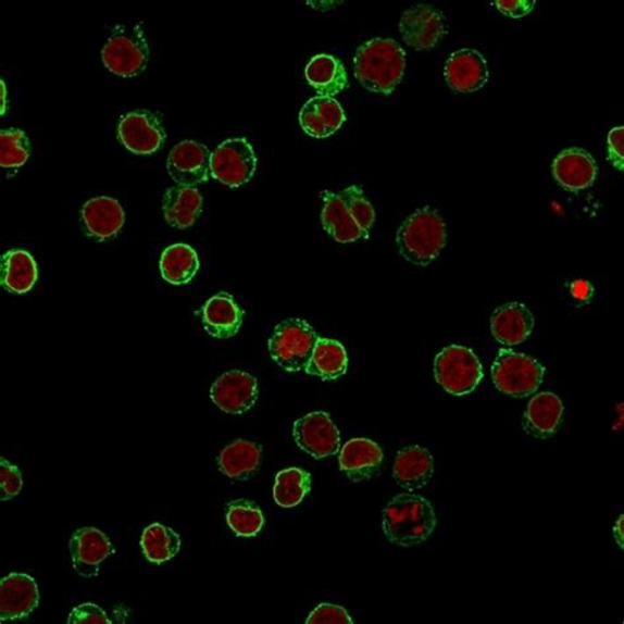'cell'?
I'll return each mask as SVG.
<instances>
[{
  "label": "cell",
  "instance_id": "cell-28",
  "mask_svg": "<svg viewBox=\"0 0 624 624\" xmlns=\"http://www.w3.org/2000/svg\"><path fill=\"white\" fill-rule=\"evenodd\" d=\"M305 79L321 97L334 98L348 87V74L334 55L317 54L305 66Z\"/></svg>",
  "mask_w": 624,
  "mask_h": 624
},
{
  "label": "cell",
  "instance_id": "cell-20",
  "mask_svg": "<svg viewBox=\"0 0 624 624\" xmlns=\"http://www.w3.org/2000/svg\"><path fill=\"white\" fill-rule=\"evenodd\" d=\"M80 216H83L86 235L98 241L116 236L126 222L122 204L110 197L90 199L85 203Z\"/></svg>",
  "mask_w": 624,
  "mask_h": 624
},
{
  "label": "cell",
  "instance_id": "cell-34",
  "mask_svg": "<svg viewBox=\"0 0 624 624\" xmlns=\"http://www.w3.org/2000/svg\"><path fill=\"white\" fill-rule=\"evenodd\" d=\"M226 520L228 527L242 538H253L259 535L265 523L261 509L248 499H237L230 502Z\"/></svg>",
  "mask_w": 624,
  "mask_h": 624
},
{
  "label": "cell",
  "instance_id": "cell-11",
  "mask_svg": "<svg viewBox=\"0 0 624 624\" xmlns=\"http://www.w3.org/2000/svg\"><path fill=\"white\" fill-rule=\"evenodd\" d=\"M292 435L298 447L316 460L329 458L340 451L339 429L323 411H316L298 420Z\"/></svg>",
  "mask_w": 624,
  "mask_h": 624
},
{
  "label": "cell",
  "instance_id": "cell-27",
  "mask_svg": "<svg viewBox=\"0 0 624 624\" xmlns=\"http://www.w3.org/2000/svg\"><path fill=\"white\" fill-rule=\"evenodd\" d=\"M39 277L36 261L33 254L23 249H11L0 260V284L3 289L26 295L36 284Z\"/></svg>",
  "mask_w": 624,
  "mask_h": 624
},
{
  "label": "cell",
  "instance_id": "cell-7",
  "mask_svg": "<svg viewBox=\"0 0 624 624\" xmlns=\"http://www.w3.org/2000/svg\"><path fill=\"white\" fill-rule=\"evenodd\" d=\"M320 336L302 320L279 323L270 339L274 363L286 372H301L308 367Z\"/></svg>",
  "mask_w": 624,
  "mask_h": 624
},
{
  "label": "cell",
  "instance_id": "cell-44",
  "mask_svg": "<svg viewBox=\"0 0 624 624\" xmlns=\"http://www.w3.org/2000/svg\"><path fill=\"white\" fill-rule=\"evenodd\" d=\"M2 96H3V108H2V114H4L5 111V85L2 80Z\"/></svg>",
  "mask_w": 624,
  "mask_h": 624
},
{
  "label": "cell",
  "instance_id": "cell-22",
  "mask_svg": "<svg viewBox=\"0 0 624 624\" xmlns=\"http://www.w3.org/2000/svg\"><path fill=\"white\" fill-rule=\"evenodd\" d=\"M396 483L405 491H416L434 476V458L428 449L413 446L401 449L392 466Z\"/></svg>",
  "mask_w": 624,
  "mask_h": 624
},
{
  "label": "cell",
  "instance_id": "cell-31",
  "mask_svg": "<svg viewBox=\"0 0 624 624\" xmlns=\"http://www.w3.org/2000/svg\"><path fill=\"white\" fill-rule=\"evenodd\" d=\"M161 276L172 285H186L199 271L198 254L190 246L167 247L160 260Z\"/></svg>",
  "mask_w": 624,
  "mask_h": 624
},
{
  "label": "cell",
  "instance_id": "cell-5",
  "mask_svg": "<svg viewBox=\"0 0 624 624\" xmlns=\"http://www.w3.org/2000/svg\"><path fill=\"white\" fill-rule=\"evenodd\" d=\"M434 372L436 383L454 397L471 395L484 378L482 361L476 353L458 345L446 347L436 355Z\"/></svg>",
  "mask_w": 624,
  "mask_h": 624
},
{
  "label": "cell",
  "instance_id": "cell-13",
  "mask_svg": "<svg viewBox=\"0 0 624 624\" xmlns=\"http://www.w3.org/2000/svg\"><path fill=\"white\" fill-rule=\"evenodd\" d=\"M210 149L201 142L185 140L172 149L167 173L179 186L196 187L210 179Z\"/></svg>",
  "mask_w": 624,
  "mask_h": 624
},
{
  "label": "cell",
  "instance_id": "cell-18",
  "mask_svg": "<svg viewBox=\"0 0 624 624\" xmlns=\"http://www.w3.org/2000/svg\"><path fill=\"white\" fill-rule=\"evenodd\" d=\"M535 320L526 304L511 302L501 305L490 317L491 335L499 345L520 346L533 334Z\"/></svg>",
  "mask_w": 624,
  "mask_h": 624
},
{
  "label": "cell",
  "instance_id": "cell-8",
  "mask_svg": "<svg viewBox=\"0 0 624 624\" xmlns=\"http://www.w3.org/2000/svg\"><path fill=\"white\" fill-rule=\"evenodd\" d=\"M258 167L252 143L247 139H228L211 153V177L228 187H240L251 180Z\"/></svg>",
  "mask_w": 624,
  "mask_h": 624
},
{
  "label": "cell",
  "instance_id": "cell-6",
  "mask_svg": "<svg viewBox=\"0 0 624 624\" xmlns=\"http://www.w3.org/2000/svg\"><path fill=\"white\" fill-rule=\"evenodd\" d=\"M546 367L529 355L501 349L491 366L492 383L497 390L509 397L524 398L538 391Z\"/></svg>",
  "mask_w": 624,
  "mask_h": 624
},
{
  "label": "cell",
  "instance_id": "cell-26",
  "mask_svg": "<svg viewBox=\"0 0 624 624\" xmlns=\"http://www.w3.org/2000/svg\"><path fill=\"white\" fill-rule=\"evenodd\" d=\"M321 197L323 199L322 226L335 241L347 245V242L365 239L339 195L333 191H322Z\"/></svg>",
  "mask_w": 624,
  "mask_h": 624
},
{
  "label": "cell",
  "instance_id": "cell-14",
  "mask_svg": "<svg viewBox=\"0 0 624 624\" xmlns=\"http://www.w3.org/2000/svg\"><path fill=\"white\" fill-rule=\"evenodd\" d=\"M40 592L35 579L26 573H11L0 584L2 622L24 620L39 608Z\"/></svg>",
  "mask_w": 624,
  "mask_h": 624
},
{
  "label": "cell",
  "instance_id": "cell-12",
  "mask_svg": "<svg viewBox=\"0 0 624 624\" xmlns=\"http://www.w3.org/2000/svg\"><path fill=\"white\" fill-rule=\"evenodd\" d=\"M210 398L224 413L245 414L258 402V379L242 371L224 373L212 384Z\"/></svg>",
  "mask_w": 624,
  "mask_h": 624
},
{
  "label": "cell",
  "instance_id": "cell-30",
  "mask_svg": "<svg viewBox=\"0 0 624 624\" xmlns=\"http://www.w3.org/2000/svg\"><path fill=\"white\" fill-rule=\"evenodd\" d=\"M304 371L310 376L323 380L345 376L348 371V354L345 346L338 340L320 338Z\"/></svg>",
  "mask_w": 624,
  "mask_h": 624
},
{
  "label": "cell",
  "instance_id": "cell-3",
  "mask_svg": "<svg viewBox=\"0 0 624 624\" xmlns=\"http://www.w3.org/2000/svg\"><path fill=\"white\" fill-rule=\"evenodd\" d=\"M447 245V226L439 211L416 210L397 233V246L402 258L417 266H428L439 258Z\"/></svg>",
  "mask_w": 624,
  "mask_h": 624
},
{
  "label": "cell",
  "instance_id": "cell-35",
  "mask_svg": "<svg viewBox=\"0 0 624 624\" xmlns=\"http://www.w3.org/2000/svg\"><path fill=\"white\" fill-rule=\"evenodd\" d=\"M30 142L24 130L10 128L0 134V166L4 170H17L28 161Z\"/></svg>",
  "mask_w": 624,
  "mask_h": 624
},
{
  "label": "cell",
  "instance_id": "cell-15",
  "mask_svg": "<svg viewBox=\"0 0 624 624\" xmlns=\"http://www.w3.org/2000/svg\"><path fill=\"white\" fill-rule=\"evenodd\" d=\"M68 549L74 570L86 578L98 576L99 566L115 552L108 536L93 527L77 529L68 542Z\"/></svg>",
  "mask_w": 624,
  "mask_h": 624
},
{
  "label": "cell",
  "instance_id": "cell-10",
  "mask_svg": "<svg viewBox=\"0 0 624 624\" xmlns=\"http://www.w3.org/2000/svg\"><path fill=\"white\" fill-rule=\"evenodd\" d=\"M118 140L129 152L153 154L164 146L166 134L159 115L148 110L128 112L118 122Z\"/></svg>",
  "mask_w": 624,
  "mask_h": 624
},
{
  "label": "cell",
  "instance_id": "cell-37",
  "mask_svg": "<svg viewBox=\"0 0 624 624\" xmlns=\"http://www.w3.org/2000/svg\"><path fill=\"white\" fill-rule=\"evenodd\" d=\"M22 489L21 470L16 465H12L9 460L0 459V495H2V501H9V499L16 497Z\"/></svg>",
  "mask_w": 624,
  "mask_h": 624
},
{
  "label": "cell",
  "instance_id": "cell-2",
  "mask_svg": "<svg viewBox=\"0 0 624 624\" xmlns=\"http://www.w3.org/2000/svg\"><path fill=\"white\" fill-rule=\"evenodd\" d=\"M386 538L399 547H413L426 541L436 527V514L426 498L403 492L384 509Z\"/></svg>",
  "mask_w": 624,
  "mask_h": 624
},
{
  "label": "cell",
  "instance_id": "cell-19",
  "mask_svg": "<svg viewBox=\"0 0 624 624\" xmlns=\"http://www.w3.org/2000/svg\"><path fill=\"white\" fill-rule=\"evenodd\" d=\"M383 461V449L370 439H351L340 449V471L354 483L370 482L377 476Z\"/></svg>",
  "mask_w": 624,
  "mask_h": 624
},
{
  "label": "cell",
  "instance_id": "cell-9",
  "mask_svg": "<svg viewBox=\"0 0 624 624\" xmlns=\"http://www.w3.org/2000/svg\"><path fill=\"white\" fill-rule=\"evenodd\" d=\"M399 33L408 47L415 51H429L438 46L447 34L446 16L428 4H417L403 12Z\"/></svg>",
  "mask_w": 624,
  "mask_h": 624
},
{
  "label": "cell",
  "instance_id": "cell-16",
  "mask_svg": "<svg viewBox=\"0 0 624 624\" xmlns=\"http://www.w3.org/2000/svg\"><path fill=\"white\" fill-rule=\"evenodd\" d=\"M445 77L447 85L455 92L482 90L489 80L488 61L476 49H460L449 55Z\"/></svg>",
  "mask_w": 624,
  "mask_h": 624
},
{
  "label": "cell",
  "instance_id": "cell-42",
  "mask_svg": "<svg viewBox=\"0 0 624 624\" xmlns=\"http://www.w3.org/2000/svg\"><path fill=\"white\" fill-rule=\"evenodd\" d=\"M624 517L621 515L620 520H617L615 527H614V538L617 546L623 549V523Z\"/></svg>",
  "mask_w": 624,
  "mask_h": 624
},
{
  "label": "cell",
  "instance_id": "cell-25",
  "mask_svg": "<svg viewBox=\"0 0 624 624\" xmlns=\"http://www.w3.org/2000/svg\"><path fill=\"white\" fill-rule=\"evenodd\" d=\"M203 198L196 187L172 186L162 198V212L173 228L187 229L201 215Z\"/></svg>",
  "mask_w": 624,
  "mask_h": 624
},
{
  "label": "cell",
  "instance_id": "cell-24",
  "mask_svg": "<svg viewBox=\"0 0 624 624\" xmlns=\"http://www.w3.org/2000/svg\"><path fill=\"white\" fill-rule=\"evenodd\" d=\"M203 327L212 338H233L242 324V311L233 296L221 292L209 299L202 309Z\"/></svg>",
  "mask_w": 624,
  "mask_h": 624
},
{
  "label": "cell",
  "instance_id": "cell-43",
  "mask_svg": "<svg viewBox=\"0 0 624 624\" xmlns=\"http://www.w3.org/2000/svg\"><path fill=\"white\" fill-rule=\"evenodd\" d=\"M588 287H590L589 284H585V283H577L573 285V291L574 295L578 296V297H585L586 296V289H588Z\"/></svg>",
  "mask_w": 624,
  "mask_h": 624
},
{
  "label": "cell",
  "instance_id": "cell-17",
  "mask_svg": "<svg viewBox=\"0 0 624 624\" xmlns=\"http://www.w3.org/2000/svg\"><path fill=\"white\" fill-rule=\"evenodd\" d=\"M552 174L567 191H582L595 184L598 166L595 159L583 148H570L560 152L552 164Z\"/></svg>",
  "mask_w": 624,
  "mask_h": 624
},
{
  "label": "cell",
  "instance_id": "cell-29",
  "mask_svg": "<svg viewBox=\"0 0 624 624\" xmlns=\"http://www.w3.org/2000/svg\"><path fill=\"white\" fill-rule=\"evenodd\" d=\"M261 459L262 452L259 445L239 439L223 449L217 463L224 476L233 479H247L260 470Z\"/></svg>",
  "mask_w": 624,
  "mask_h": 624
},
{
  "label": "cell",
  "instance_id": "cell-1",
  "mask_svg": "<svg viewBox=\"0 0 624 624\" xmlns=\"http://www.w3.org/2000/svg\"><path fill=\"white\" fill-rule=\"evenodd\" d=\"M354 77L366 90L389 96L401 84L405 71V53L395 40L376 37L355 52Z\"/></svg>",
  "mask_w": 624,
  "mask_h": 624
},
{
  "label": "cell",
  "instance_id": "cell-38",
  "mask_svg": "<svg viewBox=\"0 0 624 624\" xmlns=\"http://www.w3.org/2000/svg\"><path fill=\"white\" fill-rule=\"evenodd\" d=\"M309 624H352V617L338 604L322 603L308 617Z\"/></svg>",
  "mask_w": 624,
  "mask_h": 624
},
{
  "label": "cell",
  "instance_id": "cell-21",
  "mask_svg": "<svg viewBox=\"0 0 624 624\" xmlns=\"http://www.w3.org/2000/svg\"><path fill=\"white\" fill-rule=\"evenodd\" d=\"M346 121V112L335 98H311L299 112L302 129L315 139H326L338 133Z\"/></svg>",
  "mask_w": 624,
  "mask_h": 624
},
{
  "label": "cell",
  "instance_id": "cell-4",
  "mask_svg": "<svg viewBox=\"0 0 624 624\" xmlns=\"http://www.w3.org/2000/svg\"><path fill=\"white\" fill-rule=\"evenodd\" d=\"M149 43L141 28L117 26L102 49V61L115 76L134 78L146 71L149 62Z\"/></svg>",
  "mask_w": 624,
  "mask_h": 624
},
{
  "label": "cell",
  "instance_id": "cell-32",
  "mask_svg": "<svg viewBox=\"0 0 624 624\" xmlns=\"http://www.w3.org/2000/svg\"><path fill=\"white\" fill-rule=\"evenodd\" d=\"M143 557L153 564H164L177 557L180 549L179 535L161 523L143 529L140 539Z\"/></svg>",
  "mask_w": 624,
  "mask_h": 624
},
{
  "label": "cell",
  "instance_id": "cell-41",
  "mask_svg": "<svg viewBox=\"0 0 624 624\" xmlns=\"http://www.w3.org/2000/svg\"><path fill=\"white\" fill-rule=\"evenodd\" d=\"M496 5L498 11H501L503 15H507L511 18H521L527 16L529 12L535 9L536 2L535 0H513V2H501V0H497V2H492Z\"/></svg>",
  "mask_w": 624,
  "mask_h": 624
},
{
  "label": "cell",
  "instance_id": "cell-40",
  "mask_svg": "<svg viewBox=\"0 0 624 624\" xmlns=\"http://www.w3.org/2000/svg\"><path fill=\"white\" fill-rule=\"evenodd\" d=\"M623 136L622 126L611 129L608 136V160L620 172L624 170Z\"/></svg>",
  "mask_w": 624,
  "mask_h": 624
},
{
  "label": "cell",
  "instance_id": "cell-23",
  "mask_svg": "<svg viewBox=\"0 0 624 624\" xmlns=\"http://www.w3.org/2000/svg\"><path fill=\"white\" fill-rule=\"evenodd\" d=\"M564 404L553 392H540L529 401L524 414V430L533 438L545 440L558 433L563 421Z\"/></svg>",
  "mask_w": 624,
  "mask_h": 624
},
{
  "label": "cell",
  "instance_id": "cell-33",
  "mask_svg": "<svg viewBox=\"0 0 624 624\" xmlns=\"http://www.w3.org/2000/svg\"><path fill=\"white\" fill-rule=\"evenodd\" d=\"M310 490V473L299 470V467H289V470L280 471L277 474L273 497L280 508L290 509L298 507Z\"/></svg>",
  "mask_w": 624,
  "mask_h": 624
},
{
  "label": "cell",
  "instance_id": "cell-39",
  "mask_svg": "<svg viewBox=\"0 0 624 624\" xmlns=\"http://www.w3.org/2000/svg\"><path fill=\"white\" fill-rule=\"evenodd\" d=\"M68 624H110L108 614L93 603H84L74 609L67 617Z\"/></svg>",
  "mask_w": 624,
  "mask_h": 624
},
{
  "label": "cell",
  "instance_id": "cell-36",
  "mask_svg": "<svg viewBox=\"0 0 624 624\" xmlns=\"http://www.w3.org/2000/svg\"><path fill=\"white\" fill-rule=\"evenodd\" d=\"M342 202L346 203L349 214L352 215L355 223L364 234L365 239L370 237L374 222H376V211L367 201L363 187L358 185L348 186L347 189L339 192Z\"/></svg>",
  "mask_w": 624,
  "mask_h": 624
}]
</instances>
